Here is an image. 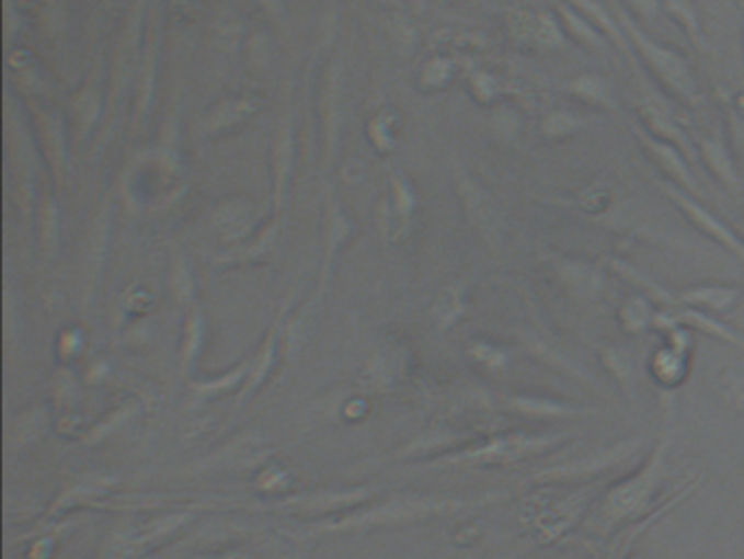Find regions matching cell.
Returning <instances> with one entry per match:
<instances>
[{"label":"cell","mask_w":744,"mask_h":559,"mask_svg":"<svg viewBox=\"0 0 744 559\" xmlns=\"http://www.w3.org/2000/svg\"><path fill=\"white\" fill-rule=\"evenodd\" d=\"M557 18H559L561 28L568 37H572L574 42H579L581 46H585L590 50H605L609 39L579 9H574L568 2H559L557 4Z\"/></svg>","instance_id":"obj_5"},{"label":"cell","mask_w":744,"mask_h":559,"mask_svg":"<svg viewBox=\"0 0 744 559\" xmlns=\"http://www.w3.org/2000/svg\"><path fill=\"white\" fill-rule=\"evenodd\" d=\"M741 290L736 286H719V284H710V286H695L682 293V301L686 304H695L701 308H712V310H725L730 308L736 299H739Z\"/></svg>","instance_id":"obj_12"},{"label":"cell","mask_w":744,"mask_h":559,"mask_svg":"<svg viewBox=\"0 0 744 559\" xmlns=\"http://www.w3.org/2000/svg\"><path fill=\"white\" fill-rule=\"evenodd\" d=\"M653 472H657V461L640 479H633V481L616 488L607 499V512L614 514V516H627V514L636 512L638 505H642L646 501V494L655 483Z\"/></svg>","instance_id":"obj_7"},{"label":"cell","mask_w":744,"mask_h":559,"mask_svg":"<svg viewBox=\"0 0 744 559\" xmlns=\"http://www.w3.org/2000/svg\"><path fill=\"white\" fill-rule=\"evenodd\" d=\"M459 193L463 197V204L470 213V217L483 228V230H496V213L485 195V191L466 173L459 175Z\"/></svg>","instance_id":"obj_9"},{"label":"cell","mask_w":744,"mask_h":559,"mask_svg":"<svg viewBox=\"0 0 744 559\" xmlns=\"http://www.w3.org/2000/svg\"><path fill=\"white\" fill-rule=\"evenodd\" d=\"M633 134H636L638 142L642 145L644 153L649 156V160L660 167V171L668 178V182L682 186L684 191H688L695 197L701 195V186H699L697 178L693 175L688 158L684 156V151L679 147L651 136L642 125H633Z\"/></svg>","instance_id":"obj_3"},{"label":"cell","mask_w":744,"mask_h":559,"mask_svg":"<svg viewBox=\"0 0 744 559\" xmlns=\"http://www.w3.org/2000/svg\"><path fill=\"white\" fill-rule=\"evenodd\" d=\"M631 4V9L642 18V20H651L660 13L662 0H627Z\"/></svg>","instance_id":"obj_17"},{"label":"cell","mask_w":744,"mask_h":559,"mask_svg":"<svg viewBox=\"0 0 744 559\" xmlns=\"http://www.w3.org/2000/svg\"><path fill=\"white\" fill-rule=\"evenodd\" d=\"M741 2H743V0H741Z\"/></svg>","instance_id":"obj_19"},{"label":"cell","mask_w":744,"mask_h":559,"mask_svg":"<svg viewBox=\"0 0 744 559\" xmlns=\"http://www.w3.org/2000/svg\"><path fill=\"white\" fill-rule=\"evenodd\" d=\"M563 28H561V22H559V18L554 20V15H550V13H537V15H533V20H530V37H533V42L537 44V46H541V48H559V46H563Z\"/></svg>","instance_id":"obj_14"},{"label":"cell","mask_w":744,"mask_h":559,"mask_svg":"<svg viewBox=\"0 0 744 559\" xmlns=\"http://www.w3.org/2000/svg\"><path fill=\"white\" fill-rule=\"evenodd\" d=\"M622 31L631 44V48L640 55V59L646 64V68L657 77V81L677 99L686 101V103H697L699 94H697V83L690 70V64L684 59V55H679L675 48L664 46L660 42H655L653 37H649L638 22L627 13L620 11L618 15Z\"/></svg>","instance_id":"obj_1"},{"label":"cell","mask_w":744,"mask_h":559,"mask_svg":"<svg viewBox=\"0 0 744 559\" xmlns=\"http://www.w3.org/2000/svg\"><path fill=\"white\" fill-rule=\"evenodd\" d=\"M743 228H744V217H743Z\"/></svg>","instance_id":"obj_18"},{"label":"cell","mask_w":744,"mask_h":559,"mask_svg":"<svg viewBox=\"0 0 744 559\" xmlns=\"http://www.w3.org/2000/svg\"><path fill=\"white\" fill-rule=\"evenodd\" d=\"M583 129V121L572 112H552L541 121V134L550 140L572 138L576 132Z\"/></svg>","instance_id":"obj_15"},{"label":"cell","mask_w":744,"mask_h":559,"mask_svg":"<svg viewBox=\"0 0 744 559\" xmlns=\"http://www.w3.org/2000/svg\"><path fill=\"white\" fill-rule=\"evenodd\" d=\"M568 92L574 99H579V101H583L592 107H598V110L614 112L618 107L611 83L607 79L598 77V75H579V77L570 79Z\"/></svg>","instance_id":"obj_8"},{"label":"cell","mask_w":744,"mask_h":559,"mask_svg":"<svg viewBox=\"0 0 744 559\" xmlns=\"http://www.w3.org/2000/svg\"><path fill=\"white\" fill-rule=\"evenodd\" d=\"M662 191L666 193V197L671 202H675V206L686 215V219L701 230L703 235H708L712 241H717L719 246L728 248L732 254H736L739 259L744 261V243L736 232H732L719 217H714L706 206H701L697 202L695 195H690L688 191H684L682 186L673 184V182H662L660 184Z\"/></svg>","instance_id":"obj_2"},{"label":"cell","mask_w":744,"mask_h":559,"mask_svg":"<svg viewBox=\"0 0 744 559\" xmlns=\"http://www.w3.org/2000/svg\"><path fill=\"white\" fill-rule=\"evenodd\" d=\"M662 7L673 15V20L684 28L688 39L697 46L703 48V26L701 18L693 4V0H662Z\"/></svg>","instance_id":"obj_13"},{"label":"cell","mask_w":744,"mask_h":559,"mask_svg":"<svg viewBox=\"0 0 744 559\" xmlns=\"http://www.w3.org/2000/svg\"><path fill=\"white\" fill-rule=\"evenodd\" d=\"M651 315L653 312H651V306H649L646 299L631 297L620 310V321L627 330L636 332V330H642L651 321Z\"/></svg>","instance_id":"obj_16"},{"label":"cell","mask_w":744,"mask_h":559,"mask_svg":"<svg viewBox=\"0 0 744 559\" xmlns=\"http://www.w3.org/2000/svg\"><path fill=\"white\" fill-rule=\"evenodd\" d=\"M574 9H579L616 48H620L629 59H633V48L622 31V24L618 18H611V13L596 0H565Z\"/></svg>","instance_id":"obj_6"},{"label":"cell","mask_w":744,"mask_h":559,"mask_svg":"<svg viewBox=\"0 0 744 559\" xmlns=\"http://www.w3.org/2000/svg\"><path fill=\"white\" fill-rule=\"evenodd\" d=\"M638 116H640L638 125H642L651 136L679 147L688 160H693V162L697 160L695 145L690 142L686 132L675 123V118L664 107L653 105V103H642L640 110H638Z\"/></svg>","instance_id":"obj_4"},{"label":"cell","mask_w":744,"mask_h":559,"mask_svg":"<svg viewBox=\"0 0 744 559\" xmlns=\"http://www.w3.org/2000/svg\"><path fill=\"white\" fill-rule=\"evenodd\" d=\"M293 134H290V125L286 123L275 138L273 145V195H275V204L282 202L286 186H288V173H290V164H293Z\"/></svg>","instance_id":"obj_11"},{"label":"cell","mask_w":744,"mask_h":559,"mask_svg":"<svg viewBox=\"0 0 744 559\" xmlns=\"http://www.w3.org/2000/svg\"><path fill=\"white\" fill-rule=\"evenodd\" d=\"M697 149L701 153V158L706 160V164L710 167V171L730 189L739 186V173L734 167V160L730 156V151L725 149L721 138H703L697 142Z\"/></svg>","instance_id":"obj_10"}]
</instances>
